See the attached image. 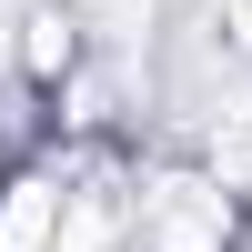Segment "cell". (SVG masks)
Here are the masks:
<instances>
[{
  "mask_svg": "<svg viewBox=\"0 0 252 252\" xmlns=\"http://www.w3.org/2000/svg\"><path fill=\"white\" fill-rule=\"evenodd\" d=\"M232 242V192H212L202 172H161L131 202V252H222Z\"/></svg>",
  "mask_w": 252,
  "mask_h": 252,
  "instance_id": "6da1fadb",
  "label": "cell"
},
{
  "mask_svg": "<svg viewBox=\"0 0 252 252\" xmlns=\"http://www.w3.org/2000/svg\"><path fill=\"white\" fill-rule=\"evenodd\" d=\"M20 31H31V40H20V61H31V81H61V71H71V20H51V10H31Z\"/></svg>",
  "mask_w": 252,
  "mask_h": 252,
  "instance_id": "7a4b0ae2",
  "label": "cell"
},
{
  "mask_svg": "<svg viewBox=\"0 0 252 252\" xmlns=\"http://www.w3.org/2000/svg\"><path fill=\"white\" fill-rule=\"evenodd\" d=\"M222 10V31H232V51H252V0H212Z\"/></svg>",
  "mask_w": 252,
  "mask_h": 252,
  "instance_id": "3957f363",
  "label": "cell"
}]
</instances>
